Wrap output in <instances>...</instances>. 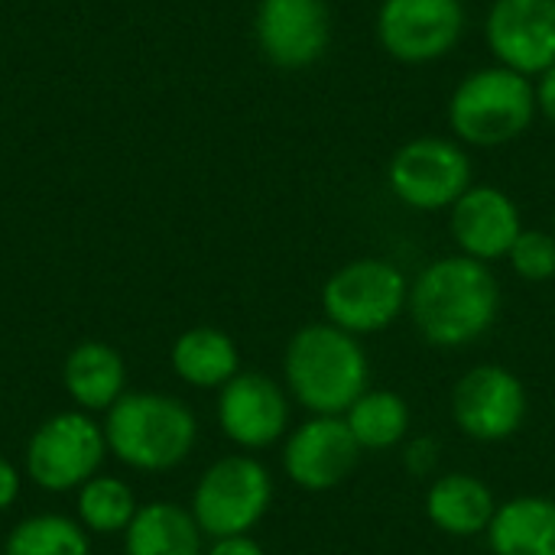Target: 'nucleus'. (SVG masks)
Wrapping results in <instances>:
<instances>
[{
	"mask_svg": "<svg viewBox=\"0 0 555 555\" xmlns=\"http://www.w3.org/2000/svg\"><path fill=\"white\" fill-rule=\"evenodd\" d=\"M254 36L276 68H309L328 49L332 13L325 0H260Z\"/></svg>",
	"mask_w": 555,
	"mask_h": 555,
	"instance_id": "obj_12",
	"label": "nucleus"
},
{
	"mask_svg": "<svg viewBox=\"0 0 555 555\" xmlns=\"http://www.w3.org/2000/svg\"><path fill=\"white\" fill-rule=\"evenodd\" d=\"M553 237H555V218H553Z\"/></svg>",
	"mask_w": 555,
	"mask_h": 555,
	"instance_id": "obj_29",
	"label": "nucleus"
},
{
	"mask_svg": "<svg viewBox=\"0 0 555 555\" xmlns=\"http://www.w3.org/2000/svg\"><path fill=\"white\" fill-rule=\"evenodd\" d=\"M485 39L498 65L540 78L555 65V0H494Z\"/></svg>",
	"mask_w": 555,
	"mask_h": 555,
	"instance_id": "obj_11",
	"label": "nucleus"
},
{
	"mask_svg": "<svg viewBox=\"0 0 555 555\" xmlns=\"http://www.w3.org/2000/svg\"><path fill=\"white\" fill-rule=\"evenodd\" d=\"M16 494H20V472L0 455V511L13 507Z\"/></svg>",
	"mask_w": 555,
	"mask_h": 555,
	"instance_id": "obj_28",
	"label": "nucleus"
},
{
	"mask_svg": "<svg viewBox=\"0 0 555 555\" xmlns=\"http://www.w3.org/2000/svg\"><path fill=\"white\" fill-rule=\"evenodd\" d=\"M494 555H555V501L524 494L494 511L488 527Z\"/></svg>",
	"mask_w": 555,
	"mask_h": 555,
	"instance_id": "obj_17",
	"label": "nucleus"
},
{
	"mask_svg": "<svg viewBox=\"0 0 555 555\" xmlns=\"http://www.w3.org/2000/svg\"><path fill=\"white\" fill-rule=\"evenodd\" d=\"M527 390L517 374L501 364L472 367L452 390L455 426L478 442L511 439L527 420Z\"/></svg>",
	"mask_w": 555,
	"mask_h": 555,
	"instance_id": "obj_10",
	"label": "nucleus"
},
{
	"mask_svg": "<svg viewBox=\"0 0 555 555\" xmlns=\"http://www.w3.org/2000/svg\"><path fill=\"white\" fill-rule=\"evenodd\" d=\"M273 501L270 472L250 455H228L215 462L192 494V517L211 540L247 537Z\"/></svg>",
	"mask_w": 555,
	"mask_h": 555,
	"instance_id": "obj_5",
	"label": "nucleus"
},
{
	"mask_svg": "<svg viewBox=\"0 0 555 555\" xmlns=\"http://www.w3.org/2000/svg\"><path fill=\"white\" fill-rule=\"evenodd\" d=\"M514 273L530 283H546L555 276V237L553 231H520L507 254Z\"/></svg>",
	"mask_w": 555,
	"mask_h": 555,
	"instance_id": "obj_24",
	"label": "nucleus"
},
{
	"mask_svg": "<svg viewBox=\"0 0 555 555\" xmlns=\"http://www.w3.org/2000/svg\"><path fill=\"white\" fill-rule=\"evenodd\" d=\"M452 237L465 257L481 263L501 260L511 254L514 241L520 237V211L504 189L494 185H472L455 205L449 218Z\"/></svg>",
	"mask_w": 555,
	"mask_h": 555,
	"instance_id": "obj_15",
	"label": "nucleus"
},
{
	"mask_svg": "<svg viewBox=\"0 0 555 555\" xmlns=\"http://www.w3.org/2000/svg\"><path fill=\"white\" fill-rule=\"evenodd\" d=\"M494 494L491 488L465 472H452L433 481L426 494V517L449 537H478L488 533L494 520Z\"/></svg>",
	"mask_w": 555,
	"mask_h": 555,
	"instance_id": "obj_16",
	"label": "nucleus"
},
{
	"mask_svg": "<svg viewBox=\"0 0 555 555\" xmlns=\"http://www.w3.org/2000/svg\"><path fill=\"white\" fill-rule=\"evenodd\" d=\"M218 426L241 449H267L289 426V400L276 380L237 371L218 397Z\"/></svg>",
	"mask_w": 555,
	"mask_h": 555,
	"instance_id": "obj_13",
	"label": "nucleus"
},
{
	"mask_svg": "<svg viewBox=\"0 0 555 555\" xmlns=\"http://www.w3.org/2000/svg\"><path fill=\"white\" fill-rule=\"evenodd\" d=\"M205 555H267L260 550V543H254L250 537H224L215 540V546Z\"/></svg>",
	"mask_w": 555,
	"mask_h": 555,
	"instance_id": "obj_27",
	"label": "nucleus"
},
{
	"mask_svg": "<svg viewBox=\"0 0 555 555\" xmlns=\"http://www.w3.org/2000/svg\"><path fill=\"white\" fill-rule=\"evenodd\" d=\"M361 459V446L351 436L345 416H312L302 423L283 449L286 478L306 491H328L341 485Z\"/></svg>",
	"mask_w": 555,
	"mask_h": 555,
	"instance_id": "obj_14",
	"label": "nucleus"
},
{
	"mask_svg": "<svg viewBox=\"0 0 555 555\" xmlns=\"http://www.w3.org/2000/svg\"><path fill=\"white\" fill-rule=\"evenodd\" d=\"M237 345L218 328H189L172 345V367L192 387H224L237 374Z\"/></svg>",
	"mask_w": 555,
	"mask_h": 555,
	"instance_id": "obj_20",
	"label": "nucleus"
},
{
	"mask_svg": "<svg viewBox=\"0 0 555 555\" xmlns=\"http://www.w3.org/2000/svg\"><path fill=\"white\" fill-rule=\"evenodd\" d=\"M439 462V446L436 439H416L410 449H406V468L416 475V478H426Z\"/></svg>",
	"mask_w": 555,
	"mask_h": 555,
	"instance_id": "obj_25",
	"label": "nucleus"
},
{
	"mask_svg": "<svg viewBox=\"0 0 555 555\" xmlns=\"http://www.w3.org/2000/svg\"><path fill=\"white\" fill-rule=\"evenodd\" d=\"M345 423L358 439L361 452H387L410 433V406L393 390H367L348 413Z\"/></svg>",
	"mask_w": 555,
	"mask_h": 555,
	"instance_id": "obj_21",
	"label": "nucleus"
},
{
	"mask_svg": "<svg viewBox=\"0 0 555 555\" xmlns=\"http://www.w3.org/2000/svg\"><path fill=\"white\" fill-rule=\"evenodd\" d=\"M107 452L137 472H169L195 449L198 423L169 393H124L104 420Z\"/></svg>",
	"mask_w": 555,
	"mask_h": 555,
	"instance_id": "obj_3",
	"label": "nucleus"
},
{
	"mask_svg": "<svg viewBox=\"0 0 555 555\" xmlns=\"http://www.w3.org/2000/svg\"><path fill=\"white\" fill-rule=\"evenodd\" d=\"M387 182L406 208L442 211L472 189V159L455 140L416 137L393 153Z\"/></svg>",
	"mask_w": 555,
	"mask_h": 555,
	"instance_id": "obj_7",
	"label": "nucleus"
},
{
	"mask_svg": "<svg viewBox=\"0 0 555 555\" xmlns=\"http://www.w3.org/2000/svg\"><path fill=\"white\" fill-rule=\"evenodd\" d=\"M533 91H537V111H540L550 124H555V65L553 68H546V72L537 78Z\"/></svg>",
	"mask_w": 555,
	"mask_h": 555,
	"instance_id": "obj_26",
	"label": "nucleus"
},
{
	"mask_svg": "<svg viewBox=\"0 0 555 555\" xmlns=\"http://www.w3.org/2000/svg\"><path fill=\"white\" fill-rule=\"evenodd\" d=\"M62 380L68 397L81 410H111L124 397L127 367L124 358L104 341H81L68 351Z\"/></svg>",
	"mask_w": 555,
	"mask_h": 555,
	"instance_id": "obj_18",
	"label": "nucleus"
},
{
	"mask_svg": "<svg viewBox=\"0 0 555 555\" xmlns=\"http://www.w3.org/2000/svg\"><path fill=\"white\" fill-rule=\"evenodd\" d=\"M104 452V429L88 413H59L33 433L26 446V475L42 491H75L98 475Z\"/></svg>",
	"mask_w": 555,
	"mask_h": 555,
	"instance_id": "obj_8",
	"label": "nucleus"
},
{
	"mask_svg": "<svg viewBox=\"0 0 555 555\" xmlns=\"http://www.w3.org/2000/svg\"><path fill=\"white\" fill-rule=\"evenodd\" d=\"M465 20L462 0H384L377 10V39L390 59L426 65L459 46Z\"/></svg>",
	"mask_w": 555,
	"mask_h": 555,
	"instance_id": "obj_9",
	"label": "nucleus"
},
{
	"mask_svg": "<svg viewBox=\"0 0 555 555\" xmlns=\"http://www.w3.org/2000/svg\"><path fill=\"white\" fill-rule=\"evenodd\" d=\"M406 306L416 332L429 345L465 348L498 322L501 283L491 267L475 257H439L413 280Z\"/></svg>",
	"mask_w": 555,
	"mask_h": 555,
	"instance_id": "obj_1",
	"label": "nucleus"
},
{
	"mask_svg": "<svg viewBox=\"0 0 555 555\" xmlns=\"http://www.w3.org/2000/svg\"><path fill=\"white\" fill-rule=\"evenodd\" d=\"M3 555H88V537L62 514H39L10 530Z\"/></svg>",
	"mask_w": 555,
	"mask_h": 555,
	"instance_id": "obj_22",
	"label": "nucleus"
},
{
	"mask_svg": "<svg viewBox=\"0 0 555 555\" xmlns=\"http://www.w3.org/2000/svg\"><path fill=\"white\" fill-rule=\"evenodd\" d=\"M537 117L533 81L504 65L468 72L449 98V127L468 146H504Z\"/></svg>",
	"mask_w": 555,
	"mask_h": 555,
	"instance_id": "obj_4",
	"label": "nucleus"
},
{
	"mask_svg": "<svg viewBox=\"0 0 555 555\" xmlns=\"http://www.w3.org/2000/svg\"><path fill=\"white\" fill-rule=\"evenodd\" d=\"M289 393L315 416H345L371 387V364L358 335L315 322L299 328L283 358Z\"/></svg>",
	"mask_w": 555,
	"mask_h": 555,
	"instance_id": "obj_2",
	"label": "nucleus"
},
{
	"mask_svg": "<svg viewBox=\"0 0 555 555\" xmlns=\"http://www.w3.org/2000/svg\"><path fill=\"white\" fill-rule=\"evenodd\" d=\"M410 302V283L390 260L361 257L345 263L322 286L325 319L351 335L384 332Z\"/></svg>",
	"mask_w": 555,
	"mask_h": 555,
	"instance_id": "obj_6",
	"label": "nucleus"
},
{
	"mask_svg": "<svg viewBox=\"0 0 555 555\" xmlns=\"http://www.w3.org/2000/svg\"><path fill=\"white\" fill-rule=\"evenodd\" d=\"M137 517L133 491L120 478H91L78 491V520L94 533H120Z\"/></svg>",
	"mask_w": 555,
	"mask_h": 555,
	"instance_id": "obj_23",
	"label": "nucleus"
},
{
	"mask_svg": "<svg viewBox=\"0 0 555 555\" xmlns=\"http://www.w3.org/2000/svg\"><path fill=\"white\" fill-rule=\"evenodd\" d=\"M127 555H202V530L169 501L146 504L127 527Z\"/></svg>",
	"mask_w": 555,
	"mask_h": 555,
	"instance_id": "obj_19",
	"label": "nucleus"
}]
</instances>
